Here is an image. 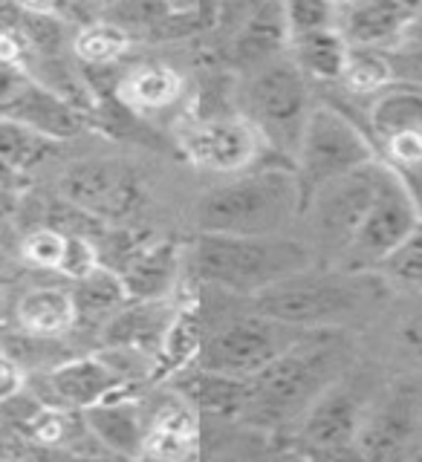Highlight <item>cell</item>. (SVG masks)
Here are the masks:
<instances>
[{"instance_id": "6da1fadb", "label": "cell", "mask_w": 422, "mask_h": 462, "mask_svg": "<svg viewBox=\"0 0 422 462\" xmlns=\"http://www.w3.org/2000/svg\"><path fill=\"white\" fill-rule=\"evenodd\" d=\"M351 336L339 327L307 329L304 336L249 379L243 422L281 428L301 419L310 404L339 382L351 358Z\"/></svg>"}, {"instance_id": "7a4b0ae2", "label": "cell", "mask_w": 422, "mask_h": 462, "mask_svg": "<svg viewBox=\"0 0 422 462\" xmlns=\"http://www.w3.org/2000/svg\"><path fill=\"white\" fill-rule=\"evenodd\" d=\"M188 266L200 283L235 295H258L293 274L313 269L315 254L307 243L284 235H202L188 252Z\"/></svg>"}, {"instance_id": "3957f363", "label": "cell", "mask_w": 422, "mask_h": 462, "mask_svg": "<svg viewBox=\"0 0 422 462\" xmlns=\"http://www.w3.org/2000/svg\"><path fill=\"white\" fill-rule=\"evenodd\" d=\"M301 208L295 168H260L202 194L194 206V226L202 235H281Z\"/></svg>"}, {"instance_id": "277c9868", "label": "cell", "mask_w": 422, "mask_h": 462, "mask_svg": "<svg viewBox=\"0 0 422 462\" xmlns=\"http://www.w3.org/2000/svg\"><path fill=\"white\" fill-rule=\"evenodd\" d=\"M385 289V281L376 272L313 266L252 295V312L301 329H344V321L356 318L368 303L380 300Z\"/></svg>"}, {"instance_id": "5b68a950", "label": "cell", "mask_w": 422, "mask_h": 462, "mask_svg": "<svg viewBox=\"0 0 422 462\" xmlns=\"http://www.w3.org/2000/svg\"><path fill=\"white\" fill-rule=\"evenodd\" d=\"M310 110V79L289 52L246 72L243 116L267 142V148L281 153L289 165L295 162Z\"/></svg>"}, {"instance_id": "8992f818", "label": "cell", "mask_w": 422, "mask_h": 462, "mask_svg": "<svg viewBox=\"0 0 422 462\" xmlns=\"http://www.w3.org/2000/svg\"><path fill=\"white\" fill-rule=\"evenodd\" d=\"M373 159H380L376 144L351 116L330 105H313L293 162L301 197L307 199L318 185L370 165Z\"/></svg>"}, {"instance_id": "52a82bcc", "label": "cell", "mask_w": 422, "mask_h": 462, "mask_svg": "<svg viewBox=\"0 0 422 462\" xmlns=\"http://www.w3.org/2000/svg\"><path fill=\"white\" fill-rule=\"evenodd\" d=\"M304 332L307 329L278 321V318L249 312L202 338L194 367L235 375V379H252L278 356H284Z\"/></svg>"}, {"instance_id": "ba28073f", "label": "cell", "mask_w": 422, "mask_h": 462, "mask_svg": "<svg viewBox=\"0 0 422 462\" xmlns=\"http://www.w3.org/2000/svg\"><path fill=\"white\" fill-rule=\"evenodd\" d=\"M422 220V211L405 180L390 168L385 159L380 162V180L376 194L365 214V220L356 228L353 240L347 243L336 269L347 272H376V266L397 249L402 237Z\"/></svg>"}, {"instance_id": "9c48e42d", "label": "cell", "mask_w": 422, "mask_h": 462, "mask_svg": "<svg viewBox=\"0 0 422 462\" xmlns=\"http://www.w3.org/2000/svg\"><path fill=\"white\" fill-rule=\"evenodd\" d=\"M356 454L361 459L422 457V370L402 373L365 411Z\"/></svg>"}, {"instance_id": "30bf717a", "label": "cell", "mask_w": 422, "mask_h": 462, "mask_svg": "<svg viewBox=\"0 0 422 462\" xmlns=\"http://www.w3.org/2000/svg\"><path fill=\"white\" fill-rule=\"evenodd\" d=\"M380 162L373 159L370 165H361L344 177H336L324 185H318L315 191L304 199V214H310L315 240L322 245V252L333 257V266L339 263L347 243L353 240L356 228L365 220V214L376 194V180H380Z\"/></svg>"}, {"instance_id": "8fae6325", "label": "cell", "mask_w": 422, "mask_h": 462, "mask_svg": "<svg viewBox=\"0 0 422 462\" xmlns=\"http://www.w3.org/2000/svg\"><path fill=\"white\" fill-rule=\"evenodd\" d=\"M58 197L98 217L101 223H122L145 202L139 173L125 159L93 156L70 165L58 180Z\"/></svg>"}, {"instance_id": "7c38bea8", "label": "cell", "mask_w": 422, "mask_h": 462, "mask_svg": "<svg viewBox=\"0 0 422 462\" xmlns=\"http://www.w3.org/2000/svg\"><path fill=\"white\" fill-rule=\"evenodd\" d=\"M177 144L183 156L194 168H206L217 173H238L249 168L267 142L252 127L246 116H200L188 119L177 130Z\"/></svg>"}, {"instance_id": "4fadbf2b", "label": "cell", "mask_w": 422, "mask_h": 462, "mask_svg": "<svg viewBox=\"0 0 422 462\" xmlns=\"http://www.w3.org/2000/svg\"><path fill=\"white\" fill-rule=\"evenodd\" d=\"M130 387L127 375L113 365V361L101 356H79L55 365L43 375V390L47 396H38V402L50 404V408L61 411H87L93 404L110 399L113 393Z\"/></svg>"}, {"instance_id": "5bb4252c", "label": "cell", "mask_w": 422, "mask_h": 462, "mask_svg": "<svg viewBox=\"0 0 422 462\" xmlns=\"http://www.w3.org/2000/svg\"><path fill=\"white\" fill-rule=\"evenodd\" d=\"M361 416H365V411H361L356 396L342 390L339 384H333L327 393L318 396L310 404V411L301 416L298 439L304 442V451L313 457L351 454V448L356 451Z\"/></svg>"}, {"instance_id": "9a60e30c", "label": "cell", "mask_w": 422, "mask_h": 462, "mask_svg": "<svg viewBox=\"0 0 422 462\" xmlns=\"http://www.w3.org/2000/svg\"><path fill=\"white\" fill-rule=\"evenodd\" d=\"M0 119L21 122L58 142L79 136L87 127L81 110L72 105V101L58 96L50 87L38 84L35 79H29L26 72H21V79L14 81L6 98L0 101Z\"/></svg>"}, {"instance_id": "2e32d148", "label": "cell", "mask_w": 422, "mask_h": 462, "mask_svg": "<svg viewBox=\"0 0 422 462\" xmlns=\"http://www.w3.org/2000/svg\"><path fill=\"white\" fill-rule=\"evenodd\" d=\"M422 18V0H356L339 12V29L351 47L388 52Z\"/></svg>"}, {"instance_id": "e0dca14e", "label": "cell", "mask_w": 422, "mask_h": 462, "mask_svg": "<svg viewBox=\"0 0 422 462\" xmlns=\"http://www.w3.org/2000/svg\"><path fill=\"white\" fill-rule=\"evenodd\" d=\"M173 312L168 298L163 300H127L119 312H113L101 324V344L108 350L139 353L154 361L159 344L165 338V329L173 321Z\"/></svg>"}, {"instance_id": "ac0fdd59", "label": "cell", "mask_w": 422, "mask_h": 462, "mask_svg": "<svg viewBox=\"0 0 422 462\" xmlns=\"http://www.w3.org/2000/svg\"><path fill=\"white\" fill-rule=\"evenodd\" d=\"M289 41H293V32H289L284 4L281 0H260L249 9L246 21L231 38V64L243 72H252L272 58L289 52Z\"/></svg>"}, {"instance_id": "d6986e66", "label": "cell", "mask_w": 422, "mask_h": 462, "mask_svg": "<svg viewBox=\"0 0 422 462\" xmlns=\"http://www.w3.org/2000/svg\"><path fill=\"white\" fill-rule=\"evenodd\" d=\"M84 428L90 430V437L108 448L110 454L119 457H142L145 448V428L148 422L142 419L139 402L130 396V387L113 393L110 399L87 408L81 416Z\"/></svg>"}, {"instance_id": "ffe728a7", "label": "cell", "mask_w": 422, "mask_h": 462, "mask_svg": "<svg viewBox=\"0 0 422 462\" xmlns=\"http://www.w3.org/2000/svg\"><path fill=\"white\" fill-rule=\"evenodd\" d=\"M180 249L173 240H142L116 272L122 274L130 300H163L180 274Z\"/></svg>"}, {"instance_id": "44dd1931", "label": "cell", "mask_w": 422, "mask_h": 462, "mask_svg": "<svg viewBox=\"0 0 422 462\" xmlns=\"http://www.w3.org/2000/svg\"><path fill=\"white\" fill-rule=\"evenodd\" d=\"M368 122L376 144L394 139H422V87L411 81H394L370 98Z\"/></svg>"}, {"instance_id": "7402d4cb", "label": "cell", "mask_w": 422, "mask_h": 462, "mask_svg": "<svg viewBox=\"0 0 422 462\" xmlns=\"http://www.w3.org/2000/svg\"><path fill=\"white\" fill-rule=\"evenodd\" d=\"M180 393L188 404H194L200 413L217 419H240L249 396V379L209 373L200 367H185L180 379Z\"/></svg>"}, {"instance_id": "603a6c76", "label": "cell", "mask_w": 422, "mask_h": 462, "mask_svg": "<svg viewBox=\"0 0 422 462\" xmlns=\"http://www.w3.org/2000/svg\"><path fill=\"white\" fill-rule=\"evenodd\" d=\"M289 55H293L295 64L307 72V79L342 81L347 58H351V43L342 35L339 23H333V26L293 35V41H289Z\"/></svg>"}, {"instance_id": "cb8c5ba5", "label": "cell", "mask_w": 422, "mask_h": 462, "mask_svg": "<svg viewBox=\"0 0 422 462\" xmlns=\"http://www.w3.org/2000/svg\"><path fill=\"white\" fill-rule=\"evenodd\" d=\"M197 416L188 402H171L145 428L142 457L185 459L197 448Z\"/></svg>"}, {"instance_id": "d4e9b609", "label": "cell", "mask_w": 422, "mask_h": 462, "mask_svg": "<svg viewBox=\"0 0 422 462\" xmlns=\"http://www.w3.org/2000/svg\"><path fill=\"white\" fill-rule=\"evenodd\" d=\"M14 318H18L21 329L35 338L64 336L67 329L79 324V312H76V303H72V295L64 292V289H50V286L26 292L18 300Z\"/></svg>"}, {"instance_id": "484cf974", "label": "cell", "mask_w": 422, "mask_h": 462, "mask_svg": "<svg viewBox=\"0 0 422 462\" xmlns=\"http://www.w3.org/2000/svg\"><path fill=\"white\" fill-rule=\"evenodd\" d=\"M72 303H76L79 324L81 321H101L105 324L113 312H119L127 298V289L122 283V274L113 266L98 263L93 272H87L84 278L72 281Z\"/></svg>"}, {"instance_id": "4316f807", "label": "cell", "mask_w": 422, "mask_h": 462, "mask_svg": "<svg viewBox=\"0 0 422 462\" xmlns=\"http://www.w3.org/2000/svg\"><path fill=\"white\" fill-rule=\"evenodd\" d=\"M202 344V327L194 310H177L173 321L165 329V338L151 361V379H165V375L183 373L194 365Z\"/></svg>"}, {"instance_id": "83f0119b", "label": "cell", "mask_w": 422, "mask_h": 462, "mask_svg": "<svg viewBox=\"0 0 422 462\" xmlns=\"http://www.w3.org/2000/svg\"><path fill=\"white\" fill-rule=\"evenodd\" d=\"M183 76L165 64H145L130 69L119 84V96L134 110H159L183 96Z\"/></svg>"}, {"instance_id": "f1b7e54d", "label": "cell", "mask_w": 422, "mask_h": 462, "mask_svg": "<svg viewBox=\"0 0 422 462\" xmlns=\"http://www.w3.org/2000/svg\"><path fill=\"white\" fill-rule=\"evenodd\" d=\"M58 144H61L58 139L43 136L21 122L0 119V159H4L6 165H12L14 171L26 173V177L38 165L50 162V156H55Z\"/></svg>"}, {"instance_id": "f546056e", "label": "cell", "mask_w": 422, "mask_h": 462, "mask_svg": "<svg viewBox=\"0 0 422 462\" xmlns=\"http://www.w3.org/2000/svg\"><path fill=\"white\" fill-rule=\"evenodd\" d=\"M70 47L81 64L108 67L130 50V32L113 21H90L72 35Z\"/></svg>"}, {"instance_id": "4dcf8cb0", "label": "cell", "mask_w": 422, "mask_h": 462, "mask_svg": "<svg viewBox=\"0 0 422 462\" xmlns=\"http://www.w3.org/2000/svg\"><path fill=\"white\" fill-rule=\"evenodd\" d=\"M376 274L385 281L388 289L422 292V220L402 237L397 249L376 266Z\"/></svg>"}, {"instance_id": "1f68e13d", "label": "cell", "mask_w": 422, "mask_h": 462, "mask_svg": "<svg viewBox=\"0 0 422 462\" xmlns=\"http://www.w3.org/2000/svg\"><path fill=\"white\" fill-rule=\"evenodd\" d=\"M394 67L388 61V52L370 50V47H351L342 84L347 93L353 96H376L382 93L388 84H394Z\"/></svg>"}, {"instance_id": "d6a6232c", "label": "cell", "mask_w": 422, "mask_h": 462, "mask_svg": "<svg viewBox=\"0 0 422 462\" xmlns=\"http://www.w3.org/2000/svg\"><path fill=\"white\" fill-rule=\"evenodd\" d=\"M64 245H67L64 231L47 226V228L33 231V235H26V240L21 245V254H23V260H29V263L38 269L58 272V263H61V257H64Z\"/></svg>"}, {"instance_id": "836d02e7", "label": "cell", "mask_w": 422, "mask_h": 462, "mask_svg": "<svg viewBox=\"0 0 422 462\" xmlns=\"http://www.w3.org/2000/svg\"><path fill=\"white\" fill-rule=\"evenodd\" d=\"M281 4L293 35L336 23V6L330 0H281Z\"/></svg>"}, {"instance_id": "e575fe53", "label": "cell", "mask_w": 422, "mask_h": 462, "mask_svg": "<svg viewBox=\"0 0 422 462\" xmlns=\"http://www.w3.org/2000/svg\"><path fill=\"white\" fill-rule=\"evenodd\" d=\"M98 263H101V254H98L96 240L81 237V235H67L64 257H61V263H58V272H61L64 278L79 281L87 272H93Z\"/></svg>"}, {"instance_id": "d590c367", "label": "cell", "mask_w": 422, "mask_h": 462, "mask_svg": "<svg viewBox=\"0 0 422 462\" xmlns=\"http://www.w3.org/2000/svg\"><path fill=\"white\" fill-rule=\"evenodd\" d=\"M397 344L402 356L408 358L411 370H422V310L408 315L397 329Z\"/></svg>"}, {"instance_id": "8d00e7d4", "label": "cell", "mask_w": 422, "mask_h": 462, "mask_svg": "<svg viewBox=\"0 0 422 462\" xmlns=\"http://www.w3.org/2000/svg\"><path fill=\"white\" fill-rule=\"evenodd\" d=\"M29 52V41L21 26H0V67H23Z\"/></svg>"}, {"instance_id": "74e56055", "label": "cell", "mask_w": 422, "mask_h": 462, "mask_svg": "<svg viewBox=\"0 0 422 462\" xmlns=\"http://www.w3.org/2000/svg\"><path fill=\"white\" fill-rule=\"evenodd\" d=\"M23 384H26L23 367L0 346V402H12L14 396H21Z\"/></svg>"}, {"instance_id": "f35d334b", "label": "cell", "mask_w": 422, "mask_h": 462, "mask_svg": "<svg viewBox=\"0 0 422 462\" xmlns=\"http://www.w3.org/2000/svg\"><path fill=\"white\" fill-rule=\"evenodd\" d=\"M23 12L33 14H50V18L64 21L72 14V0H14Z\"/></svg>"}, {"instance_id": "ab89813d", "label": "cell", "mask_w": 422, "mask_h": 462, "mask_svg": "<svg viewBox=\"0 0 422 462\" xmlns=\"http://www.w3.org/2000/svg\"><path fill=\"white\" fill-rule=\"evenodd\" d=\"M26 182H29L26 173L14 171L12 165H6L4 159H0V191H18Z\"/></svg>"}, {"instance_id": "60d3db41", "label": "cell", "mask_w": 422, "mask_h": 462, "mask_svg": "<svg viewBox=\"0 0 422 462\" xmlns=\"http://www.w3.org/2000/svg\"><path fill=\"white\" fill-rule=\"evenodd\" d=\"M333 6H336V12H342V9H347L351 4H356V0H330Z\"/></svg>"}, {"instance_id": "b9f144b4", "label": "cell", "mask_w": 422, "mask_h": 462, "mask_svg": "<svg viewBox=\"0 0 422 462\" xmlns=\"http://www.w3.org/2000/svg\"><path fill=\"white\" fill-rule=\"evenodd\" d=\"M223 4H249V9H252L255 4H260V0H223Z\"/></svg>"}]
</instances>
